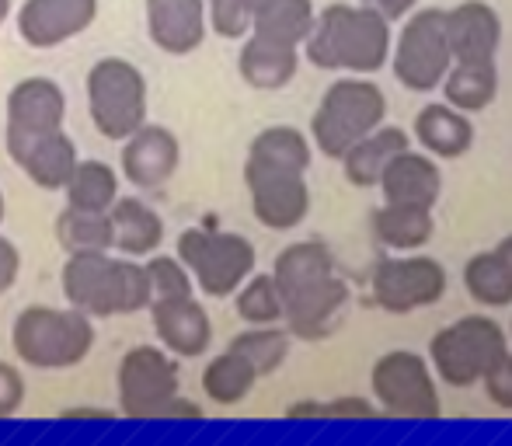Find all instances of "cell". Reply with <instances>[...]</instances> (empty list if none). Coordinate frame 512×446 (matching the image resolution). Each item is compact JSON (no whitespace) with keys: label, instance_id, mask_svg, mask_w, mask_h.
<instances>
[{"label":"cell","instance_id":"1","mask_svg":"<svg viewBox=\"0 0 512 446\" xmlns=\"http://www.w3.org/2000/svg\"><path fill=\"white\" fill-rule=\"evenodd\" d=\"M391 21L363 4H328L317 11L314 28L304 39V56L317 70H345L370 77L391 60Z\"/></svg>","mask_w":512,"mask_h":446},{"label":"cell","instance_id":"2","mask_svg":"<svg viewBox=\"0 0 512 446\" xmlns=\"http://www.w3.org/2000/svg\"><path fill=\"white\" fill-rule=\"evenodd\" d=\"M11 349L32 370H70L95 349V318L77 307L32 304L14 318Z\"/></svg>","mask_w":512,"mask_h":446},{"label":"cell","instance_id":"3","mask_svg":"<svg viewBox=\"0 0 512 446\" xmlns=\"http://www.w3.org/2000/svg\"><path fill=\"white\" fill-rule=\"evenodd\" d=\"M387 119V98L380 84L370 77H338L328 91H324L321 105H317L314 119H310V140L331 161H342V154L359 143L366 133L384 126Z\"/></svg>","mask_w":512,"mask_h":446},{"label":"cell","instance_id":"4","mask_svg":"<svg viewBox=\"0 0 512 446\" xmlns=\"http://www.w3.org/2000/svg\"><path fill=\"white\" fill-rule=\"evenodd\" d=\"M178 262L206 297H234L255 272V244L244 234L220 227H189L178 234Z\"/></svg>","mask_w":512,"mask_h":446},{"label":"cell","instance_id":"5","mask_svg":"<svg viewBox=\"0 0 512 446\" xmlns=\"http://www.w3.org/2000/svg\"><path fill=\"white\" fill-rule=\"evenodd\" d=\"M88 112L105 140H126L147 122V77L122 56H102L88 70Z\"/></svg>","mask_w":512,"mask_h":446},{"label":"cell","instance_id":"6","mask_svg":"<svg viewBox=\"0 0 512 446\" xmlns=\"http://www.w3.org/2000/svg\"><path fill=\"white\" fill-rule=\"evenodd\" d=\"M509 352L506 332L488 314H467V318L446 325L429 342V359L436 373L450 387H471Z\"/></svg>","mask_w":512,"mask_h":446},{"label":"cell","instance_id":"7","mask_svg":"<svg viewBox=\"0 0 512 446\" xmlns=\"http://www.w3.org/2000/svg\"><path fill=\"white\" fill-rule=\"evenodd\" d=\"M398 84L408 91H436L450 70V42H446V21L443 7H422L405 18V28L391 42V60Z\"/></svg>","mask_w":512,"mask_h":446},{"label":"cell","instance_id":"8","mask_svg":"<svg viewBox=\"0 0 512 446\" xmlns=\"http://www.w3.org/2000/svg\"><path fill=\"white\" fill-rule=\"evenodd\" d=\"M122 419H157L175 394H182V366L161 345H133L115 373Z\"/></svg>","mask_w":512,"mask_h":446},{"label":"cell","instance_id":"9","mask_svg":"<svg viewBox=\"0 0 512 446\" xmlns=\"http://www.w3.org/2000/svg\"><path fill=\"white\" fill-rule=\"evenodd\" d=\"M370 387L377 405L398 419H439V394L432 370L418 352L394 349L380 356L370 370Z\"/></svg>","mask_w":512,"mask_h":446},{"label":"cell","instance_id":"10","mask_svg":"<svg viewBox=\"0 0 512 446\" xmlns=\"http://www.w3.org/2000/svg\"><path fill=\"white\" fill-rule=\"evenodd\" d=\"M446 269L429 255H398L384 258L373 269L370 293L373 304L391 314H411L418 307H432L446 293Z\"/></svg>","mask_w":512,"mask_h":446},{"label":"cell","instance_id":"11","mask_svg":"<svg viewBox=\"0 0 512 446\" xmlns=\"http://www.w3.org/2000/svg\"><path fill=\"white\" fill-rule=\"evenodd\" d=\"M244 185L251 196V213L269 230H293L310 213V185L304 171L269 168L244 161Z\"/></svg>","mask_w":512,"mask_h":446},{"label":"cell","instance_id":"12","mask_svg":"<svg viewBox=\"0 0 512 446\" xmlns=\"http://www.w3.org/2000/svg\"><path fill=\"white\" fill-rule=\"evenodd\" d=\"M4 147L7 157L32 178V185L46 192H60L70 182L77 161V143L70 140L63 129H49V133H28V129L4 126Z\"/></svg>","mask_w":512,"mask_h":446},{"label":"cell","instance_id":"13","mask_svg":"<svg viewBox=\"0 0 512 446\" xmlns=\"http://www.w3.org/2000/svg\"><path fill=\"white\" fill-rule=\"evenodd\" d=\"M60 286L67 304L88 318H115L119 314V255L112 251L67 255Z\"/></svg>","mask_w":512,"mask_h":446},{"label":"cell","instance_id":"14","mask_svg":"<svg viewBox=\"0 0 512 446\" xmlns=\"http://www.w3.org/2000/svg\"><path fill=\"white\" fill-rule=\"evenodd\" d=\"M98 18V0H25L18 35L32 49H53L88 32Z\"/></svg>","mask_w":512,"mask_h":446},{"label":"cell","instance_id":"15","mask_svg":"<svg viewBox=\"0 0 512 446\" xmlns=\"http://www.w3.org/2000/svg\"><path fill=\"white\" fill-rule=\"evenodd\" d=\"M443 21L453 63H488L499 56L506 25L488 0H460L457 7H446Z\"/></svg>","mask_w":512,"mask_h":446},{"label":"cell","instance_id":"16","mask_svg":"<svg viewBox=\"0 0 512 446\" xmlns=\"http://www.w3.org/2000/svg\"><path fill=\"white\" fill-rule=\"evenodd\" d=\"M178 164H182V143L168 126L143 122L133 136L122 140V175L136 189H161L175 178Z\"/></svg>","mask_w":512,"mask_h":446},{"label":"cell","instance_id":"17","mask_svg":"<svg viewBox=\"0 0 512 446\" xmlns=\"http://www.w3.org/2000/svg\"><path fill=\"white\" fill-rule=\"evenodd\" d=\"M147 311L157 338H161V349H168L175 359L206 356L209 342H213V321H209L206 307L196 297L154 300Z\"/></svg>","mask_w":512,"mask_h":446},{"label":"cell","instance_id":"18","mask_svg":"<svg viewBox=\"0 0 512 446\" xmlns=\"http://www.w3.org/2000/svg\"><path fill=\"white\" fill-rule=\"evenodd\" d=\"M147 32L161 53H196L209 32L206 0H147Z\"/></svg>","mask_w":512,"mask_h":446},{"label":"cell","instance_id":"19","mask_svg":"<svg viewBox=\"0 0 512 446\" xmlns=\"http://www.w3.org/2000/svg\"><path fill=\"white\" fill-rule=\"evenodd\" d=\"M7 126L49 133L67 122V95L53 77H25L7 91Z\"/></svg>","mask_w":512,"mask_h":446},{"label":"cell","instance_id":"20","mask_svg":"<svg viewBox=\"0 0 512 446\" xmlns=\"http://www.w3.org/2000/svg\"><path fill=\"white\" fill-rule=\"evenodd\" d=\"M269 276H272V283H276L279 297H283V307H286V304H293V300L307 297V293L321 290V286L335 276V258H331V251L324 248L321 241H297L279 251Z\"/></svg>","mask_w":512,"mask_h":446},{"label":"cell","instance_id":"21","mask_svg":"<svg viewBox=\"0 0 512 446\" xmlns=\"http://www.w3.org/2000/svg\"><path fill=\"white\" fill-rule=\"evenodd\" d=\"M380 192L384 203H408L436 210L439 192H443V175H439L436 161L429 154H415V150H401L380 175Z\"/></svg>","mask_w":512,"mask_h":446},{"label":"cell","instance_id":"22","mask_svg":"<svg viewBox=\"0 0 512 446\" xmlns=\"http://www.w3.org/2000/svg\"><path fill=\"white\" fill-rule=\"evenodd\" d=\"M415 140L425 147V154L436 161H457L474 147V122L467 112H457L446 102H432L418 109L415 126H411Z\"/></svg>","mask_w":512,"mask_h":446},{"label":"cell","instance_id":"23","mask_svg":"<svg viewBox=\"0 0 512 446\" xmlns=\"http://www.w3.org/2000/svg\"><path fill=\"white\" fill-rule=\"evenodd\" d=\"M108 230H112V251L126 258H147L164 244V220L150 210L143 199L119 196L108 210Z\"/></svg>","mask_w":512,"mask_h":446},{"label":"cell","instance_id":"24","mask_svg":"<svg viewBox=\"0 0 512 446\" xmlns=\"http://www.w3.org/2000/svg\"><path fill=\"white\" fill-rule=\"evenodd\" d=\"M300 70V49L279 46L272 39L248 32L244 35L241 56H237V74L255 91H283Z\"/></svg>","mask_w":512,"mask_h":446},{"label":"cell","instance_id":"25","mask_svg":"<svg viewBox=\"0 0 512 446\" xmlns=\"http://www.w3.org/2000/svg\"><path fill=\"white\" fill-rule=\"evenodd\" d=\"M345 304H349V286L338 276H331L321 290L286 304L283 321L290 325V335L304 338V342H321V338H328L338 328Z\"/></svg>","mask_w":512,"mask_h":446},{"label":"cell","instance_id":"26","mask_svg":"<svg viewBox=\"0 0 512 446\" xmlns=\"http://www.w3.org/2000/svg\"><path fill=\"white\" fill-rule=\"evenodd\" d=\"M408 150V133L401 126H377L342 154V175L356 189H373L394 157Z\"/></svg>","mask_w":512,"mask_h":446},{"label":"cell","instance_id":"27","mask_svg":"<svg viewBox=\"0 0 512 446\" xmlns=\"http://www.w3.org/2000/svg\"><path fill=\"white\" fill-rule=\"evenodd\" d=\"M464 286L481 307H512V234L464 265Z\"/></svg>","mask_w":512,"mask_h":446},{"label":"cell","instance_id":"28","mask_svg":"<svg viewBox=\"0 0 512 446\" xmlns=\"http://www.w3.org/2000/svg\"><path fill=\"white\" fill-rule=\"evenodd\" d=\"M443 98L457 112H485L499 98V60L488 63H450L443 77Z\"/></svg>","mask_w":512,"mask_h":446},{"label":"cell","instance_id":"29","mask_svg":"<svg viewBox=\"0 0 512 446\" xmlns=\"http://www.w3.org/2000/svg\"><path fill=\"white\" fill-rule=\"evenodd\" d=\"M432 210L408 203H384L373 213V234L384 248L394 251H418L432 241Z\"/></svg>","mask_w":512,"mask_h":446},{"label":"cell","instance_id":"30","mask_svg":"<svg viewBox=\"0 0 512 446\" xmlns=\"http://www.w3.org/2000/svg\"><path fill=\"white\" fill-rule=\"evenodd\" d=\"M314 18H317L314 0H269L255 14V21H251V32L262 35V39L279 42V46L300 49L310 35V28H314Z\"/></svg>","mask_w":512,"mask_h":446},{"label":"cell","instance_id":"31","mask_svg":"<svg viewBox=\"0 0 512 446\" xmlns=\"http://www.w3.org/2000/svg\"><path fill=\"white\" fill-rule=\"evenodd\" d=\"M63 192H67V206H77V210L88 213H108L115 199H119V175H115V168L108 161L88 157V161H77Z\"/></svg>","mask_w":512,"mask_h":446},{"label":"cell","instance_id":"32","mask_svg":"<svg viewBox=\"0 0 512 446\" xmlns=\"http://www.w3.org/2000/svg\"><path fill=\"white\" fill-rule=\"evenodd\" d=\"M199 384H203V394L213 401V405L234 408V405H241L251 391H255L258 373L251 370L241 356H234V352L227 349V352L213 356L203 366V377H199Z\"/></svg>","mask_w":512,"mask_h":446},{"label":"cell","instance_id":"33","mask_svg":"<svg viewBox=\"0 0 512 446\" xmlns=\"http://www.w3.org/2000/svg\"><path fill=\"white\" fill-rule=\"evenodd\" d=\"M248 161L269 164V168L304 171L307 175L310 161H314V150H310V140L297 126H269L251 140Z\"/></svg>","mask_w":512,"mask_h":446},{"label":"cell","instance_id":"34","mask_svg":"<svg viewBox=\"0 0 512 446\" xmlns=\"http://www.w3.org/2000/svg\"><path fill=\"white\" fill-rule=\"evenodd\" d=\"M227 349L234 352V356H241L258 377H269V373H276L279 366L286 363V356H290V332H283V328H276V325H255V328L248 325V332L234 335V342H230Z\"/></svg>","mask_w":512,"mask_h":446},{"label":"cell","instance_id":"35","mask_svg":"<svg viewBox=\"0 0 512 446\" xmlns=\"http://www.w3.org/2000/svg\"><path fill=\"white\" fill-rule=\"evenodd\" d=\"M56 241L67 255H84V251H112V230H108V213H88L67 206L56 217L53 227Z\"/></svg>","mask_w":512,"mask_h":446},{"label":"cell","instance_id":"36","mask_svg":"<svg viewBox=\"0 0 512 446\" xmlns=\"http://www.w3.org/2000/svg\"><path fill=\"white\" fill-rule=\"evenodd\" d=\"M237 318L244 325H279L283 321V297H279L272 276H258L251 272L241 286H237Z\"/></svg>","mask_w":512,"mask_h":446},{"label":"cell","instance_id":"37","mask_svg":"<svg viewBox=\"0 0 512 446\" xmlns=\"http://www.w3.org/2000/svg\"><path fill=\"white\" fill-rule=\"evenodd\" d=\"M150 279V297L154 300H182V297H196V283H192L189 269L178 262V255H147L143 262ZM150 300V304H154Z\"/></svg>","mask_w":512,"mask_h":446},{"label":"cell","instance_id":"38","mask_svg":"<svg viewBox=\"0 0 512 446\" xmlns=\"http://www.w3.org/2000/svg\"><path fill=\"white\" fill-rule=\"evenodd\" d=\"M255 11L248 0H206V25L213 28L220 39H244L251 32Z\"/></svg>","mask_w":512,"mask_h":446},{"label":"cell","instance_id":"39","mask_svg":"<svg viewBox=\"0 0 512 446\" xmlns=\"http://www.w3.org/2000/svg\"><path fill=\"white\" fill-rule=\"evenodd\" d=\"M25 405V373L0 359V419H14Z\"/></svg>","mask_w":512,"mask_h":446},{"label":"cell","instance_id":"40","mask_svg":"<svg viewBox=\"0 0 512 446\" xmlns=\"http://www.w3.org/2000/svg\"><path fill=\"white\" fill-rule=\"evenodd\" d=\"M481 384H485V398L492 401V405H499L502 412H512V352H506V356L481 377Z\"/></svg>","mask_w":512,"mask_h":446},{"label":"cell","instance_id":"41","mask_svg":"<svg viewBox=\"0 0 512 446\" xmlns=\"http://www.w3.org/2000/svg\"><path fill=\"white\" fill-rule=\"evenodd\" d=\"M321 419H377V408L363 398H338L324 405Z\"/></svg>","mask_w":512,"mask_h":446},{"label":"cell","instance_id":"42","mask_svg":"<svg viewBox=\"0 0 512 446\" xmlns=\"http://www.w3.org/2000/svg\"><path fill=\"white\" fill-rule=\"evenodd\" d=\"M18 272H21V251L14 241L0 237V297L18 283Z\"/></svg>","mask_w":512,"mask_h":446},{"label":"cell","instance_id":"43","mask_svg":"<svg viewBox=\"0 0 512 446\" xmlns=\"http://www.w3.org/2000/svg\"><path fill=\"white\" fill-rule=\"evenodd\" d=\"M363 7H370V11H377L380 18H387L394 25V21H405L411 11H415L418 0H359Z\"/></svg>","mask_w":512,"mask_h":446},{"label":"cell","instance_id":"44","mask_svg":"<svg viewBox=\"0 0 512 446\" xmlns=\"http://www.w3.org/2000/svg\"><path fill=\"white\" fill-rule=\"evenodd\" d=\"M157 419H203V405H196V401L175 394V398L161 408V415H157Z\"/></svg>","mask_w":512,"mask_h":446},{"label":"cell","instance_id":"45","mask_svg":"<svg viewBox=\"0 0 512 446\" xmlns=\"http://www.w3.org/2000/svg\"><path fill=\"white\" fill-rule=\"evenodd\" d=\"M60 419H115V412H112V408L81 405V408H67V412H60Z\"/></svg>","mask_w":512,"mask_h":446},{"label":"cell","instance_id":"46","mask_svg":"<svg viewBox=\"0 0 512 446\" xmlns=\"http://www.w3.org/2000/svg\"><path fill=\"white\" fill-rule=\"evenodd\" d=\"M324 405L321 401H300V405L286 408V419H321Z\"/></svg>","mask_w":512,"mask_h":446},{"label":"cell","instance_id":"47","mask_svg":"<svg viewBox=\"0 0 512 446\" xmlns=\"http://www.w3.org/2000/svg\"><path fill=\"white\" fill-rule=\"evenodd\" d=\"M7 14H11V0H0V25L7 21Z\"/></svg>","mask_w":512,"mask_h":446},{"label":"cell","instance_id":"48","mask_svg":"<svg viewBox=\"0 0 512 446\" xmlns=\"http://www.w3.org/2000/svg\"><path fill=\"white\" fill-rule=\"evenodd\" d=\"M265 4H269V0H248V7H251V11H255V14H258V11H262V7H265Z\"/></svg>","mask_w":512,"mask_h":446},{"label":"cell","instance_id":"49","mask_svg":"<svg viewBox=\"0 0 512 446\" xmlns=\"http://www.w3.org/2000/svg\"><path fill=\"white\" fill-rule=\"evenodd\" d=\"M0 223H4V196H0Z\"/></svg>","mask_w":512,"mask_h":446}]
</instances>
